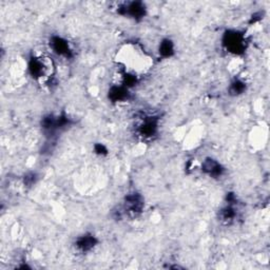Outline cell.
Listing matches in <instances>:
<instances>
[{"instance_id": "obj_1", "label": "cell", "mask_w": 270, "mask_h": 270, "mask_svg": "<svg viewBox=\"0 0 270 270\" xmlns=\"http://www.w3.org/2000/svg\"><path fill=\"white\" fill-rule=\"evenodd\" d=\"M116 63L120 66L122 76H131L138 80L145 75L153 64L146 50L137 42H128L116 54Z\"/></svg>"}, {"instance_id": "obj_2", "label": "cell", "mask_w": 270, "mask_h": 270, "mask_svg": "<svg viewBox=\"0 0 270 270\" xmlns=\"http://www.w3.org/2000/svg\"><path fill=\"white\" fill-rule=\"evenodd\" d=\"M29 73L38 81H50L55 72L53 59L47 55L32 56L29 60Z\"/></svg>"}, {"instance_id": "obj_3", "label": "cell", "mask_w": 270, "mask_h": 270, "mask_svg": "<svg viewBox=\"0 0 270 270\" xmlns=\"http://www.w3.org/2000/svg\"><path fill=\"white\" fill-rule=\"evenodd\" d=\"M223 46L229 53L240 55L245 52L247 41L243 33L239 31H227L223 36Z\"/></svg>"}, {"instance_id": "obj_4", "label": "cell", "mask_w": 270, "mask_h": 270, "mask_svg": "<svg viewBox=\"0 0 270 270\" xmlns=\"http://www.w3.org/2000/svg\"><path fill=\"white\" fill-rule=\"evenodd\" d=\"M117 13L124 15V16H129L130 18H133L135 20L143 19L146 16V7L143 3L140 2H132V3H127L120 5L117 8Z\"/></svg>"}, {"instance_id": "obj_5", "label": "cell", "mask_w": 270, "mask_h": 270, "mask_svg": "<svg viewBox=\"0 0 270 270\" xmlns=\"http://www.w3.org/2000/svg\"><path fill=\"white\" fill-rule=\"evenodd\" d=\"M144 209V198L139 193H131L125 197L124 211L130 217H137Z\"/></svg>"}, {"instance_id": "obj_6", "label": "cell", "mask_w": 270, "mask_h": 270, "mask_svg": "<svg viewBox=\"0 0 270 270\" xmlns=\"http://www.w3.org/2000/svg\"><path fill=\"white\" fill-rule=\"evenodd\" d=\"M159 130V120L156 117H145L143 121L140 123L137 129V133L139 137L144 140H150L155 137Z\"/></svg>"}, {"instance_id": "obj_7", "label": "cell", "mask_w": 270, "mask_h": 270, "mask_svg": "<svg viewBox=\"0 0 270 270\" xmlns=\"http://www.w3.org/2000/svg\"><path fill=\"white\" fill-rule=\"evenodd\" d=\"M50 47L53 52L58 56L70 59L73 57V51L70 47L69 41L60 36H52L50 39Z\"/></svg>"}, {"instance_id": "obj_8", "label": "cell", "mask_w": 270, "mask_h": 270, "mask_svg": "<svg viewBox=\"0 0 270 270\" xmlns=\"http://www.w3.org/2000/svg\"><path fill=\"white\" fill-rule=\"evenodd\" d=\"M98 241L95 238L93 234L90 233H86V234H82L76 239L75 242V247L78 251L82 252V253H86L91 251L96 245H97Z\"/></svg>"}, {"instance_id": "obj_9", "label": "cell", "mask_w": 270, "mask_h": 270, "mask_svg": "<svg viewBox=\"0 0 270 270\" xmlns=\"http://www.w3.org/2000/svg\"><path fill=\"white\" fill-rule=\"evenodd\" d=\"M108 97L112 103H123L130 98V92L123 84H113L109 90Z\"/></svg>"}, {"instance_id": "obj_10", "label": "cell", "mask_w": 270, "mask_h": 270, "mask_svg": "<svg viewBox=\"0 0 270 270\" xmlns=\"http://www.w3.org/2000/svg\"><path fill=\"white\" fill-rule=\"evenodd\" d=\"M201 170L204 171L206 174H208L209 176L213 178H217L224 174L225 169L218 162L212 159H207L204 161V163H202Z\"/></svg>"}, {"instance_id": "obj_11", "label": "cell", "mask_w": 270, "mask_h": 270, "mask_svg": "<svg viewBox=\"0 0 270 270\" xmlns=\"http://www.w3.org/2000/svg\"><path fill=\"white\" fill-rule=\"evenodd\" d=\"M233 204L234 202H228V205L219 211V219H221V221L225 223H230L234 221V218L238 215V211L234 208Z\"/></svg>"}, {"instance_id": "obj_12", "label": "cell", "mask_w": 270, "mask_h": 270, "mask_svg": "<svg viewBox=\"0 0 270 270\" xmlns=\"http://www.w3.org/2000/svg\"><path fill=\"white\" fill-rule=\"evenodd\" d=\"M159 53H160V56H162L163 58H169V57L173 56L174 54L173 41L169 38L163 39L159 47Z\"/></svg>"}, {"instance_id": "obj_13", "label": "cell", "mask_w": 270, "mask_h": 270, "mask_svg": "<svg viewBox=\"0 0 270 270\" xmlns=\"http://www.w3.org/2000/svg\"><path fill=\"white\" fill-rule=\"evenodd\" d=\"M246 91V83L241 79H234L229 87V93L233 96L243 94Z\"/></svg>"}, {"instance_id": "obj_14", "label": "cell", "mask_w": 270, "mask_h": 270, "mask_svg": "<svg viewBox=\"0 0 270 270\" xmlns=\"http://www.w3.org/2000/svg\"><path fill=\"white\" fill-rule=\"evenodd\" d=\"M24 179H25V185H27V186H29V187H30V186H33L34 184L36 183L37 175L35 173H29V174H27L25 176Z\"/></svg>"}, {"instance_id": "obj_15", "label": "cell", "mask_w": 270, "mask_h": 270, "mask_svg": "<svg viewBox=\"0 0 270 270\" xmlns=\"http://www.w3.org/2000/svg\"><path fill=\"white\" fill-rule=\"evenodd\" d=\"M94 151H95V153H97L99 155H105L108 153L107 148L103 144H96L94 146Z\"/></svg>"}]
</instances>
